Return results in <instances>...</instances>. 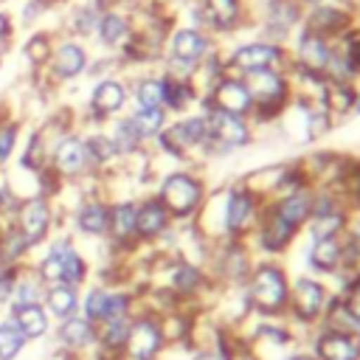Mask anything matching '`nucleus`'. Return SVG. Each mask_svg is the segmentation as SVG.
Segmentation results:
<instances>
[{"label": "nucleus", "mask_w": 360, "mask_h": 360, "mask_svg": "<svg viewBox=\"0 0 360 360\" xmlns=\"http://www.w3.org/2000/svg\"><path fill=\"white\" fill-rule=\"evenodd\" d=\"M290 281L278 264L262 262L248 273V304L262 315H278L287 309Z\"/></svg>", "instance_id": "obj_1"}, {"label": "nucleus", "mask_w": 360, "mask_h": 360, "mask_svg": "<svg viewBox=\"0 0 360 360\" xmlns=\"http://www.w3.org/2000/svg\"><path fill=\"white\" fill-rule=\"evenodd\" d=\"M48 166L51 172L65 183H76V180H84L96 172L93 160H90V152H87V143H84V135H76V132H65V135H56L48 146Z\"/></svg>", "instance_id": "obj_2"}, {"label": "nucleus", "mask_w": 360, "mask_h": 360, "mask_svg": "<svg viewBox=\"0 0 360 360\" xmlns=\"http://www.w3.org/2000/svg\"><path fill=\"white\" fill-rule=\"evenodd\" d=\"M53 202L51 197L45 194H25L20 197V205L14 211V219L11 225L25 236V242L31 245V250L37 253V248H42L48 239H51V231H53Z\"/></svg>", "instance_id": "obj_3"}, {"label": "nucleus", "mask_w": 360, "mask_h": 360, "mask_svg": "<svg viewBox=\"0 0 360 360\" xmlns=\"http://www.w3.org/2000/svg\"><path fill=\"white\" fill-rule=\"evenodd\" d=\"M158 200L169 217H191L202 202V183L188 172H169L158 188Z\"/></svg>", "instance_id": "obj_4"}, {"label": "nucleus", "mask_w": 360, "mask_h": 360, "mask_svg": "<svg viewBox=\"0 0 360 360\" xmlns=\"http://www.w3.org/2000/svg\"><path fill=\"white\" fill-rule=\"evenodd\" d=\"M205 121H208V138L202 143L205 149L228 152V149H236V146L250 143V127H248L245 118L205 107Z\"/></svg>", "instance_id": "obj_5"}, {"label": "nucleus", "mask_w": 360, "mask_h": 360, "mask_svg": "<svg viewBox=\"0 0 360 360\" xmlns=\"http://www.w3.org/2000/svg\"><path fill=\"white\" fill-rule=\"evenodd\" d=\"M166 343L163 326L155 315H132L124 343V360H155Z\"/></svg>", "instance_id": "obj_6"}, {"label": "nucleus", "mask_w": 360, "mask_h": 360, "mask_svg": "<svg viewBox=\"0 0 360 360\" xmlns=\"http://www.w3.org/2000/svg\"><path fill=\"white\" fill-rule=\"evenodd\" d=\"M250 98H253V112L267 107V112L273 110H281L284 101H287V93H290V84L284 79L281 70H250L242 76Z\"/></svg>", "instance_id": "obj_7"}, {"label": "nucleus", "mask_w": 360, "mask_h": 360, "mask_svg": "<svg viewBox=\"0 0 360 360\" xmlns=\"http://www.w3.org/2000/svg\"><path fill=\"white\" fill-rule=\"evenodd\" d=\"M205 138H208V121H205V112H202V115H186L183 121H174V124L163 127L155 141L163 146V152L180 158L188 149L202 146Z\"/></svg>", "instance_id": "obj_8"}, {"label": "nucleus", "mask_w": 360, "mask_h": 360, "mask_svg": "<svg viewBox=\"0 0 360 360\" xmlns=\"http://www.w3.org/2000/svg\"><path fill=\"white\" fill-rule=\"evenodd\" d=\"M45 70L53 82H73L90 70V53L79 39L53 42V51L45 62Z\"/></svg>", "instance_id": "obj_9"}, {"label": "nucleus", "mask_w": 360, "mask_h": 360, "mask_svg": "<svg viewBox=\"0 0 360 360\" xmlns=\"http://www.w3.org/2000/svg\"><path fill=\"white\" fill-rule=\"evenodd\" d=\"M127 98H129V90L121 79L115 76H104L96 82V87L90 90V101H87V115L93 121H110V118H118L127 107Z\"/></svg>", "instance_id": "obj_10"}, {"label": "nucleus", "mask_w": 360, "mask_h": 360, "mask_svg": "<svg viewBox=\"0 0 360 360\" xmlns=\"http://www.w3.org/2000/svg\"><path fill=\"white\" fill-rule=\"evenodd\" d=\"M326 287L318 281V278H309V276H301L295 278V284L290 287V298H287V307L292 309V315L304 323H312L318 321L323 312H326Z\"/></svg>", "instance_id": "obj_11"}, {"label": "nucleus", "mask_w": 360, "mask_h": 360, "mask_svg": "<svg viewBox=\"0 0 360 360\" xmlns=\"http://www.w3.org/2000/svg\"><path fill=\"white\" fill-rule=\"evenodd\" d=\"M205 107L245 118V115L253 112V98H250V93H248V87H245L242 79H236V76H222V79H217V84L211 87V93H208V98H205Z\"/></svg>", "instance_id": "obj_12"}, {"label": "nucleus", "mask_w": 360, "mask_h": 360, "mask_svg": "<svg viewBox=\"0 0 360 360\" xmlns=\"http://www.w3.org/2000/svg\"><path fill=\"white\" fill-rule=\"evenodd\" d=\"M53 346L73 354H90L96 349V323H90L82 312L59 321L53 326Z\"/></svg>", "instance_id": "obj_13"}, {"label": "nucleus", "mask_w": 360, "mask_h": 360, "mask_svg": "<svg viewBox=\"0 0 360 360\" xmlns=\"http://www.w3.org/2000/svg\"><path fill=\"white\" fill-rule=\"evenodd\" d=\"M256 219V194L248 186H236L228 191L225 197V208H222V231L228 236H239L245 233Z\"/></svg>", "instance_id": "obj_14"}, {"label": "nucleus", "mask_w": 360, "mask_h": 360, "mask_svg": "<svg viewBox=\"0 0 360 360\" xmlns=\"http://www.w3.org/2000/svg\"><path fill=\"white\" fill-rule=\"evenodd\" d=\"M284 62V48L278 42H245L231 53V62L236 70L250 73V70H276Z\"/></svg>", "instance_id": "obj_15"}, {"label": "nucleus", "mask_w": 360, "mask_h": 360, "mask_svg": "<svg viewBox=\"0 0 360 360\" xmlns=\"http://www.w3.org/2000/svg\"><path fill=\"white\" fill-rule=\"evenodd\" d=\"M295 59H298V68L307 73V76H326V68H329V59H332V45L312 34V31H301L298 37V45H295Z\"/></svg>", "instance_id": "obj_16"}, {"label": "nucleus", "mask_w": 360, "mask_h": 360, "mask_svg": "<svg viewBox=\"0 0 360 360\" xmlns=\"http://www.w3.org/2000/svg\"><path fill=\"white\" fill-rule=\"evenodd\" d=\"M73 228L82 236H107L110 228V202L101 197H87L73 211Z\"/></svg>", "instance_id": "obj_17"}, {"label": "nucleus", "mask_w": 360, "mask_h": 360, "mask_svg": "<svg viewBox=\"0 0 360 360\" xmlns=\"http://www.w3.org/2000/svg\"><path fill=\"white\" fill-rule=\"evenodd\" d=\"M6 315L20 326V332L25 335L28 343H39L45 338H51L53 332V321L45 312L42 304H28V307H8Z\"/></svg>", "instance_id": "obj_18"}, {"label": "nucleus", "mask_w": 360, "mask_h": 360, "mask_svg": "<svg viewBox=\"0 0 360 360\" xmlns=\"http://www.w3.org/2000/svg\"><path fill=\"white\" fill-rule=\"evenodd\" d=\"M318 360H360V338L343 329H326L315 338Z\"/></svg>", "instance_id": "obj_19"}, {"label": "nucleus", "mask_w": 360, "mask_h": 360, "mask_svg": "<svg viewBox=\"0 0 360 360\" xmlns=\"http://www.w3.org/2000/svg\"><path fill=\"white\" fill-rule=\"evenodd\" d=\"M208 51H211V39L200 28H177L169 39V56L174 59L202 65V56H208Z\"/></svg>", "instance_id": "obj_20"}, {"label": "nucleus", "mask_w": 360, "mask_h": 360, "mask_svg": "<svg viewBox=\"0 0 360 360\" xmlns=\"http://www.w3.org/2000/svg\"><path fill=\"white\" fill-rule=\"evenodd\" d=\"M169 211L163 208V202L158 197H149L143 202H138V214H135V236L141 242H152L160 233H166L169 228Z\"/></svg>", "instance_id": "obj_21"}, {"label": "nucleus", "mask_w": 360, "mask_h": 360, "mask_svg": "<svg viewBox=\"0 0 360 360\" xmlns=\"http://www.w3.org/2000/svg\"><path fill=\"white\" fill-rule=\"evenodd\" d=\"M135 214H138V202L135 200L110 202V228H107V236L112 239L115 248H127V245L138 242V236H135Z\"/></svg>", "instance_id": "obj_22"}, {"label": "nucleus", "mask_w": 360, "mask_h": 360, "mask_svg": "<svg viewBox=\"0 0 360 360\" xmlns=\"http://www.w3.org/2000/svg\"><path fill=\"white\" fill-rule=\"evenodd\" d=\"M346 25H349V14L332 3H321V6H312L309 14H307V31L329 39V37H343L346 34Z\"/></svg>", "instance_id": "obj_23"}, {"label": "nucleus", "mask_w": 360, "mask_h": 360, "mask_svg": "<svg viewBox=\"0 0 360 360\" xmlns=\"http://www.w3.org/2000/svg\"><path fill=\"white\" fill-rule=\"evenodd\" d=\"M79 301H82V292H79V287H70V284H48L45 295H42V307L51 315V321H56V323L76 315Z\"/></svg>", "instance_id": "obj_24"}, {"label": "nucleus", "mask_w": 360, "mask_h": 360, "mask_svg": "<svg viewBox=\"0 0 360 360\" xmlns=\"http://www.w3.org/2000/svg\"><path fill=\"white\" fill-rule=\"evenodd\" d=\"M132 37V22L124 11L118 8H104L98 17V28H96V39L104 48H124V42Z\"/></svg>", "instance_id": "obj_25"}, {"label": "nucleus", "mask_w": 360, "mask_h": 360, "mask_svg": "<svg viewBox=\"0 0 360 360\" xmlns=\"http://www.w3.org/2000/svg\"><path fill=\"white\" fill-rule=\"evenodd\" d=\"M273 211H276L284 222H290L292 228H301V225L309 219V214H312V191L304 188V186L290 188V191L273 205Z\"/></svg>", "instance_id": "obj_26"}, {"label": "nucleus", "mask_w": 360, "mask_h": 360, "mask_svg": "<svg viewBox=\"0 0 360 360\" xmlns=\"http://www.w3.org/2000/svg\"><path fill=\"white\" fill-rule=\"evenodd\" d=\"M295 233H298V228H292L290 222H284L273 208L264 211L262 225H259V242H262L264 250H273V253L284 250V248L292 242Z\"/></svg>", "instance_id": "obj_27"}, {"label": "nucleus", "mask_w": 360, "mask_h": 360, "mask_svg": "<svg viewBox=\"0 0 360 360\" xmlns=\"http://www.w3.org/2000/svg\"><path fill=\"white\" fill-rule=\"evenodd\" d=\"M343 256H346V242L340 236H323V239H312V250H309V264L321 273H335L338 267H343Z\"/></svg>", "instance_id": "obj_28"}, {"label": "nucleus", "mask_w": 360, "mask_h": 360, "mask_svg": "<svg viewBox=\"0 0 360 360\" xmlns=\"http://www.w3.org/2000/svg\"><path fill=\"white\" fill-rule=\"evenodd\" d=\"M45 295V284L37 278V273L31 270V264H22L14 281V292H11V304L8 307H28V304H42Z\"/></svg>", "instance_id": "obj_29"}, {"label": "nucleus", "mask_w": 360, "mask_h": 360, "mask_svg": "<svg viewBox=\"0 0 360 360\" xmlns=\"http://www.w3.org/2000/svg\"><path fill=\"white\" fill-rule=\"evenodd\" d=\"M101 11H104L101 0H90V3L73 6V11L68 14V28H70V34H73V37H96Z\"/></svg>", "instance_id": "obj_30"}, {"label": "nucleus", "mask_w": 360, "mask_h": 360, "mask_svg": "<svg viewBox=\"0 0 360 360\" xmlns=\"http://www.w3.org/2000/svg\"><path fill=\"white\" fill-rule=\"evenodd\" d=\"M357 101V93L349 82H338V79H329L323 82L321 87V107L326 112H349Z\"/></svg>", "instance_id": "obj_31"}, {"label": "nucleus", "mask_w": 360, "mask_h": 360, "mask_svg": "<svg viewBox=\"0 0 360 360\" xmlns=\"http://www.w3.org/2000/svg\"><path fill=\"white\" fill-rule=\"evenodd\" d=\"M107 135H110V141H112L118 158H129V155L141 152V146H143V138H141V132L135 129V124L129 121V115H118V118L112 121V129H110Z\"/></svg>", "instance_id": "obj_32"}, {"label": "nucleus", "mask_w": 360, "mask_h": 360, "mask_svg": "<svg viewBox=\"0 0 360 360\" xmlns=\"http://www.w3.org/2000/svg\"><path fill=\"white\" fill-rule=\"evenodd\" d=\"M202 11L211 28L228 31L242 20V0H202Z\"/></svg>", "instance_id": "obj_33"}, {"label": "nucleus", "mask_w": 360, "mask_h": 360, "mask_svg": "<svg viewBox=\"0 0 360 360\" xmlns=\"http://www.w3.org/2000/svg\"><path fill=\"white\" fill-rule=\"evenodd\" d=\"M31 343L20 332V326L3 312L0 315V360H20Z\"/></svg>", "instance_id": "obj_34"}, {"label": "nucleus", "mask_w": 360, "mask_h": 360, "mask_svg": "<svg viewBox=\"0 0 360 360\" xmlns=\"http://www.w3.org/2000/svg\"><path fill=\"white\" fill-rule=\"evenodd\" d=\"M129 121L135 124V129L141 132L143 141H152L166 127V110L163 107H135L129 112Z\"/></svg>", "instance_id": "obj_35"}, {"label": "nucleus", "mask_w": 360, "mask_h": 360, "mask_svg": "<svg viewBox=\"0 0 360 360\" xmlns=\"http://www.w3.org/2000/svg\"><path fill=\"white\" fill-rule=\"evenodd\" d=\"M132 96L138 107H163L166 101V76H143L135 82Z\"/></svg>", "instance_id": "obj_36"}, {"label": "nucleus", "mask_w": 360, "mask_h": 360, "mask_svg": "<svg viewBox=\"0 0 360 360\" xmlns=\"http://www.w3.org/2000/svg\"><path fill=\"white\" fill-rule=\"evenodd\" d=\"M84 143H87V152H90V160L96 169H104L118 160V152L107 132H90V135H84Z\"/></svg>", "instance_id": "obj_37"}, {"label": "nucleus", "mask_w": 360, "mask_h": 360, "mask_svg": "<svg viewBox=\"0 0 360 360\" xmlns=\"http://www.w3.org/2000/svg\"><path fill=\"white\" fill-rule=\"evenodd\" d=\"M51 51H53V39H51L48 31H37L22 42V56L31 68H45Z\"/></svg>", "instance_id": "obj_38"}, {"label": "nucleus", "mask_w": 360, "mask_h": 360, "mask_svg": "<svg viewBox=\"0 0 360 360\" xmlns=\"http://www.w3.org/2000/svg\"><path fill=\"white\" fill-rule=\"evenodd\" d=\"M202 287V270L188 264V262H177L172 267V290L180 295H191Z\"/></svg>", "instance_id": "obj_39"}, {"label": "nucleus", "mask_w": 360, "mask_h": 360, "mask_svg": "<svg viewBox=\"0 0 360 360\" xmlns=\"http://www.w3.org/2000/svg\"><path fill=\"white\" fill-rule=\"evenodd\" d=\"M194 101V87L188 79H169L166 76V101H163V110H186L188 104Z\"/></svg>", "instance_id": "obj_40"}, {"label": "nucleus", "mask_w": 360, "mask_h": 360, "mask_svg": "<svg viewBox=\"0 0 360 360\" xmlns=\"http://www.w3.org/2000/svg\"><path fill=\"white\" fill-rule=\"evenodd\" d=\"M20 129H22V124L14 121V118H8L0 127V169L8 166L14 160V155H17V149H20Z\"/></svg>", "instance_id": "obj_41"}, {"label": "nucleus", "mask_w": 360, "mask_h": 360, "mask_svg": "<svg viewBox=\"0 0 360 360\" xmlns=\"http://www.w3.org/2000/svg\"><path fill=\"white\" fill-rule=\"evenodd\" d=\"M340 307H343V312H346L352 321H360V276L349 284V290H346Z\"/></svg>", "instance_id": "obj_42"}, {"label": "nucleus", "mask_w": 360, "mask_h": 360, "mask_svg": "<svg viewBox=\"0 0 360 360\" xmlns=\"http://www.w3.org/2000/svg\"><path fill=\"white\" fill-rule=\"evenodd\" d=\"M14 34H17V20H14V14L0 11V45L6 48V45L14 39Z\"/></svg>", "instance_id": "obj_43"}, {"label": "nucleus", "mask_w": 360, "mask_h": 360, "mask_svg": "<svg viewBox=\"0 0 360 360\" xmlns=\"http://www.w3.org/2000/svg\"><path fill=\"white\" fill-rule=\"evenodd\" d=\"M191 360H225V354H222V352H200V354L191 357Z\"/></svg>", "instance_id": "obj_44"}, {"label": "nucleus", "mask_w": 360, "mask_h": 360, "mask_svg": "<svg viewBox=\"0 0 360 360\" xmlns=\"http://www.w3.org/2000/svg\"><path fill=\"white\" fill-rule=\"evenodd\" d=\"M290 360H318L315 354H295V357H290Z\"/></svg>", "instance_id": "obj_45"}, {"label": "nucleus", "mask_w": 360, "mask_h": 360, "mask_svg": "<svg viewBox=\"0 0 360 360\" xmlns=\"http://www.w3.org/2000/svg\"><path fill=\"white\" fill-rule=\"evenodd\" d=\"M298 3H309V6H321V3H329V0H298Z\"/></svg>", "instance_id": "obj_46"}, {"label": "nucleus", "mask_w": 360, "mask_h": 360, "mask_svg": "<svg viewBox=\"0 0 360 360\" xmlns=\"http://www.w3.org/2000/svg\"><path fill=\"white\" fill-rule=\"evenodd\" d=\"M6 267H8V264H6V262H3V253H0V273H3V270H6Z\"/></svg>", "instance_id": "obj_47"}, {"label": "nucleus", "mask_w": 360, "mask_h": 360, "mask_svg": "<svg viewBox=\"0 0 360 360\" xmlns=\"http://www.w3.org/2000/svg\"><path fill=\"white\" fill-rule=\"evenodd\" d=\"M354 110H357V112H360V96H357V101H354Z\"/></svg>", "instance_id": "obj_48"}, {"label": "nucleus", "mask_w": 360, "mask_h": 360, "mask_svg": "<svg viewBox=\"0 0 360 360\" xmlns=\"http://www.w3.org/2000/svg\"><path fill=\"white\" fill-rule=\"evenodd\" d=\"M20 360H37V357H20Z\"/></svg>", "instance_id": "obj_49"}, {"label": "nucleus", "mask_w": 360, "mask_h": 360, "mask_svg": "<svg viewBox=\"0 0 360 360\" xmlns=\"http://www.w3.org/2000/svg\"><path fill=\"white\" fill-rule=\"evenodd\" d=\"M6 3H8V0H0V6H6Z\"/></svg>", "instance_id": "obj_50"}]
</instances>
